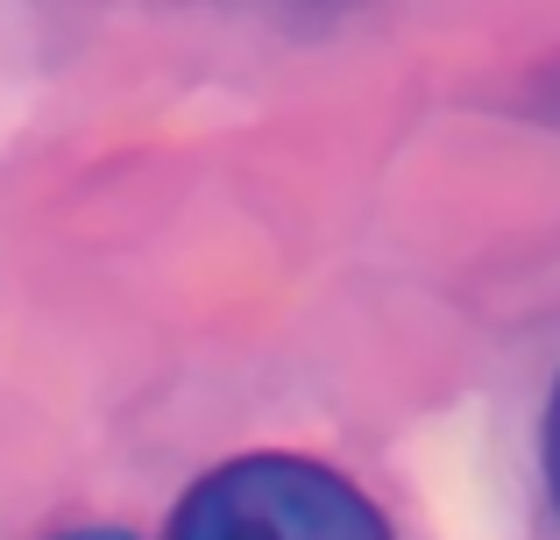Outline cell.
I'll list each match as a JSON object with an SVG mask.
<instances>
[{
    "mask_svg": "<svg viewBox=\"0 0 560 540\" xmlns=\"http://www.w3.org/2000/svg\"><path fill=\"white\" fill-rule=\"evenodd\" d=\"M57 540H136L121 527H79ZM164 540H390V519L313 456H234L178 498Z\"/></svg>",
    "mask_w": 560,
    "mask_h": 540,
    "instance_id": "cell-1",
    "label": "cell"
},
{
    "mask_svg": "<svg viewBox=\"0 0 560 540\" xmlns=\"http://www.w3.org/2000/svg\"><path fill=\"white\" fill-rule=\"evenodd\" d=\"M547 498H553V513H560V391H553V405H547Z\"/></svg>",
    "mask_w": 560,
    "mask_h": 540,
    "instance_id": "cell-2",
    "label": "cell"
}]
</instances>
